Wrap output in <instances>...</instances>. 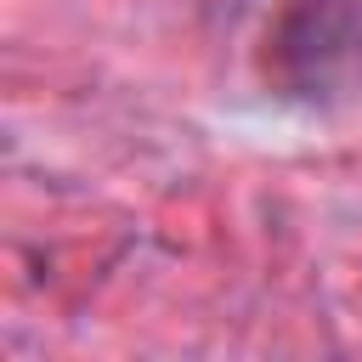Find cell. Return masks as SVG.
<instances>
[{"instance_id": "1", "label": "cell", "mask_w": 362, "mask_h": 362, "mask_svg": "<svg viewBox=\"0 0 362 362\" xmlns=\"http://www.w3.org/2000/svg\"><path fill=\"white\" fill-rule=\"evenodd\" d=\"M356 45H362V0H305L277 34V57L300 85H322Z\"/></svg>"}]
</instances>
